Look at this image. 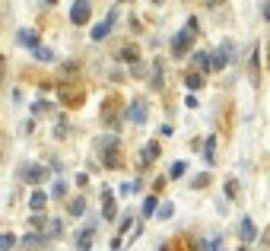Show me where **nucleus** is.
I'll return each mask as SVG.
<instances>
[{
  "label": "nucleus",
  "instance_id": "obj_20",
  "mask_svg": "<svg viewBox=\"0 0 270 251\" xmlns=\"http://www.w3.org/2000/svg\"><path fill=\"white\" fill-rule=\"evenodd\" d=\"M13 245H16V235H13V232L0 235V251H13Z\"/></svg>",
  "mask_w": 270,
  "mask_h": 251
},
{
  "label": "nucleus",
  "instance_id": "obj_6",
  "mask_svg": "<svg viewBox=\"0 0 270 251\" xmlns=\"http://www.w3.org/2000/svg\"><path fill=\"white\" fill-rule=\"evenodd\" d=\"M92 239H96V220H89L77 235V251H89L92 248Z\"/></svg>",
  "mask_w": 270,
  "mask_h": 251
},
{
  "label": "nucleus",
  "instance_id": "obj_33",
  "mask_svg": "<svg viewBox=\"0 0 270 251\" xmlns=\"http://www.w3.org/2000/svg\"><path fill=\"white\" fill-rule=\"evenodd\" d=\"M131 223H134V216H131V213L121 216V232H127V226H131Z\"/></svg>",
  "mask_w": 270,
  "mask_h": 251
},
{
  "label": "nucleus",
  "instance_id": "obj_29",
  "mask_svg": "<svg viewBox=\"0 0 270 251\" xmlns=\"http://www.w3.org/2000/svg\"><path fill=\"white\" fill-rule=\"evenodd\" d=\"M121 57H124V60H137V48H134V45H124Z\"/></svg>",
  "mask_w": 270,
  "mask_h": 251
},
{
  "label": "nucleus",
  "instance_id": "obj_23",
  "mask_svg": "<svg viewBox=\"0 0 270 251\" xmlns=\"http://www.w3.org/2000/svg\"><path fill=\"white\" fill-rule=\"evenodd\" d=\"M48 226H51V229H48V235H51V239H60V235H64V223H60V220H51Z\"/></svg>",
  "mask_w": 270,
  "mask_h": 251
},
{
  "label": "nucleus",
  "instance_id": "obj_5",
  "mask_svg": "<svg viewBox=\"0 0 270 251\" xmlns=\"http://www.w3.org/2000/svg\"><path fill=\"white\" fill-rule=\"evenodd\" d=\"M89 13H92V3H89V0H77V3L70 6L73 26H86V23H89Z\"/></svg>",
  "mask_w": 270,
  "mask_h": 251
},
{
  "label": "nucleus",
  "instance_id": "obj_24",
  "mask_svg": "<svg viewBox=\"0 0 270 251\" xmlns=\"http://www.w3.org/2000/svg\"><path fill=\"white\" fill-rule=\"evenodd\" d=\"M156 210H159V200H156V197H146V200H143V216H153Z\"/></svg>",
  "mask_w": 270,
  "mask_h": 251
},
{
  "label": "nucleus",
  "instance_id": "obj_18",
  "mask_svg": "<svg viewBox=\"0 0 270 251\" xmlns=\"http://www.w3.org/2000/svg\"><path fill=\"white\" fill-rule=\"evenodd\" d=\"M213 146H216V137H213V134H210V137L204 140V159L210 162V166H213V156H216V153H213Z\"/></svg>",
  "mask_w": 270,
  "mask_h": 251
},
{
  "label": "nucleus",
  "instance_id": "obj_7",
  "mask_svg": "<svg viewBox=\"0 0 270 251\" xmlns=\"http://www.w3.org/2000/svg\"><path fill=\"white\" fill-rule=\"evenodd\" d=\"M19 178L29 181V185H38V181L48 178V168H42V166H23V168H19Z\"/></svg>",
  "mask_w": 270,
  "mask_h": 251
},
{
  "label": "nucleus",
  "instance_id": "obj_12",
  "mask_svg": "<svg viewBox=\"0 0 270 251\" xmlns=\"http://www.w3.org/2000/svg\"><path fill=\"white\" fill-rule=\"evenodd\" d=\"M102 216L105 220H114V216H118V207H114L111 191H102Z\"/></svg>",
  "mask_w": 270,
  "mask_h": 251
},
{
  "label": "nucleus",
  "instance_id": "obj_11",
  "mask_svg": "<svg viewBox=\"0 0 270 251\" xmlns=\"http://www.w3.org/2000/svg\"><path fill=\"white\" fill-rule=\"evenodd\" d=\"M248 80H251L254 86L261 83V60H258V45H254V51H251V60H248Z\"/></svg>",
  "mask_w": 270,
  "mask_h": 251
},
{
  "label": "nucleus",
  "instance_id": "obj_4",
  "mask_svg": "<svg viewBox=\"0 0 270 251\" xmlns=\"http://www.w3.org/2000/svg\"><path fill=\"white\" fill-rule=\"evenodd\" d=\"M102 121L111 127V131H114V127H121L118 124V121H121V102L118 99H108L105 105H102Z\"/></svg>",
  "mask_w": 270,
  "mask_h": 251
},
{
  "label": "nucleus",
  "instance_id": "obj_10",
  "mask_svg": "<svg viewBox=\"0 0 270 251\" xmlns=\"http://www.w3.org/2000/svg\"><path fill=\"white\" fill-rule=\"evenodd\" d=\"M19 45L23 48H29V51H35V48H42V42H38V32H32V29H19Z\"/></svg>",
  "mask_w": 270,
  "mask_h": 251
},
{
  "label": "nucleus",
  "instance_id": "obj_9",
  "mask_svg": "<svg viewBox=\"0 0 270 251\" xmlns=\"http://www.w3.org/2000/svg\"><path fill=\"white\" fill-rule=\"evenodd\" d=\"M114 19H118V13H108V19L105 23H99V26H92V42H102V38L108 35V32H111V26H114Z\"/></svg>",
  "mask_w": 270,
  "mask_h": 251
},
{
  "label": "nucleus",
  "instance_id": "obj_25",
  "mask_svg": "<svg viewBox=\"0 0 270 251\" xmlns=\"http://www.w3.org/2000/svg\"><path fill=\"white\" fill-rule=\"evenodd\" d=\"M32 54H35L38 60H45V64H48V60H54V51H51V48H45V45H42V48H35Z\"/></svg>",
  "mask_w": 270,
  "mask_h": 251
},
{
  "label": "nucleus",
  "instance_id": "obj_27",
  "mask_svg": "<svg viewBox=\"0 0 270 251\" xmlns=\"http://www.w3.org/2000/svg\"><path fill=\"white\" fill-rule=\"evenodd\" d=\"M137 188H140V181H124V185H121V194L127 197V194H134Z\"/></svg>",
  "mask_w": 270,
  "mask_h": 251
},
{
  "label": "nucleus",
  "instance_id": "obj_13",
  "mask_svg": "<svg viewBox=\"0 0 270 251\" xmlns=\"http://www.w3.org/2000/svg\"><path fill=\"white\" fill-rule=\"evenodd\" d=\"M191 60H194V67H200V70H213V57H210V54H207V51H194L191 54Z\"/></svg>",
  "mask_w": 270,
  "mask_h": 251
},
{
  "label": "nucleus",
  "instance_id": "obj_14",
  "mask_svg": "<svg viewBox=\"0 0 270 251\" xmlns=\"http://www.w3.org/2000/svg\"><path fill=\"white\" fill-rule=\"evenodd\" d=\"M159 153H162V146L156 143V140H153V143H146V146H143V156H140V159H143V166H146V162H156Z\"/></svg>",
  "mask_w": 270,
  "mask_h": 251
},
{
  "label": "nucleus",
  "instance_id": "obj_28",
  "mask_svg": "<svg viewBox=\"0 0 270 251\" xmlns=\"http://www.w3.org/2000/svg\"><path fill=\"white\" fill-rule=\"evenodd\" d=\"M226 194H229V197L239 194V181H235V178H226Z\"/></svg>",
  "mask_w": 270,
  "mask_h": 251
},
{
  "label": "nucleus",
  "instance_id": "obj_34",
  "mask_svg": "<svg viewBox=\"0 0 270 251\" xmlns=\"http://www.w3.org/2000/svg\"><path fill=\"white\" fill-rule=\"evenodd\" d=\"M185 105H188V108H197L200 102H197V96H185Z\"/></svg>",
  "mask_w": 270,
  "mask_h": 251
},
{
  "label": "nucleus",
  "instance_id": "obj_17",
  "mask_svg": "<svg viewBox=\"0 0 270 251\" xmlns=\"http://www.w3.org/2000/svg\"><path fill=\"white\" fill-rule=\"evenodd\" d=\"M51 197H54V200L67 197V181H64V178H57V181H54V185H51Z\"/></svg>",
  "mask_w": 270,
  "mask_h": 251
},
{
  "label": "nucleus",
  "instance_id": "obj_21",
  "mask_svg": "<svg viewBox=\"0 0 270 251\" xmlns=\"http://www.w3.org/2000/svg\"><path fill=\"white\" fill-rule=\"evenodd\" d=\"M185 172H188V162H175L168 168V178H185Z\"/></svg>",
  "mask_w": 270,
  "mask_h": 251
},
{
  "label": "nucleus",
  "instance_id": "obj_26",
  "mask_svg": "<svg viewBox=\"0 0 270 251\" xmlns=\"http://www.w3.org/2000/svg\"><path fill=\"white\" fill-rule=\"evenodd\" d=\"M222 67H226V51L219 48V51L213 54V70H222Z\"/></svg>",
  "mask_w": 270,
  "mask_h": 251
},
{
  "label": "nucleus",
  "instance_id": "obj_2",
  "mask_svg": "<svg viewBox=\"0 0 270 251\" xmlns=\"http://www.w3.org/2000/svg\"><path fill=\"white\" fill-rule=\"evenodd\" d=\"M124 121L131 124H146V102L143 99H131L124 105Z\"/></svg>",
  "mask_w": 270,
  "mask_h": 251
},
{
  "label": "nucleus",
  "instance_id": "obj_30",
  "mask_svg": "<svg viewBox=\"0 0 270 251\" xmlns=\"http://www.w3.org/2000/svg\"><path fill=\"white\" fill-rule=\"evenodd\" d=\"M207 185H210V175H207V172L200 175V178H194V181H191V188H207Z\"/></svg>",
  "mask_w": 270,
  "mask_h": 251
},
{
  "label": "nucleus",
  "instance_id": "obj_35",
  "mask_svg": "<svg viewBox=\"0 0 270 251\" xmlns=\"http://www.w3.org/2000/svg\"><path fill=\"white\" fill-rule=\"evenodd\" d=\"M264 245H267V248H270V232H267V235H264Z\"/></svg>",
  "mask_w": 270,
  "mask_h": 251
},
{
  "label": "nucleus",
  "instance_id": "obj_22",
  "mask_svg": "<svg viewBox=\"0 0 270 251\" xmlns=\"http://www.w3.org/2000/svg\"><path fill=\"white\" fill-rule=\"evenodd\" d=\"M70 213H73V216H83V213H86V200H83V197H73V200H70Z\"/></svg>",
  "mask_w": 270,
  "mask_h": 251
},
{
  "label": "nucleus",
  "instance_id": "obj_31",
  "mask_svg": "<svg viewBox=\"0 0 270 251\" xmlns=\"http://www.w3.org/2000/svg\"><path fill=\"white\" fill-rule=\"evenodd\" d=\"M29 226H32V229H45V220H42L38 213H32V216H29Z\"/></svg>",
  "mask_w": 270,
  "mask_h": 251
},
{
  "label": "nucleus",
  "instance_id": "obj_32",
  "mask_svg": "<svg viewBox=\"0 0 270 251\" xmlns=\"http://www.w3.org/2000/svg\"><path fill=\"white\" fill-rule=\"evenodd\" d=\"M172 203H162V207H159V220H168V216H172Z\"/></svg>",
  "mask_w": 270,
  "mask_h": 251
},
{
  "label": "nucleus",
  "instance_id": "obj_19",
  "mask_svg": "<svg viewBox=\"0 0 270 251\" xmlns=\"http://www.w3.org/2000/svg\"><path fill=\"white\" fill-rule=\"evenodd\" d=\"M185 86H188V89H200V86H204V77H200V73H188Z\"/></svg>",
  "mask_w": 270,
  "mask_h": 251
},
{
  "label": "nucleus",
  "instance_id": "obj_3",
  "mask_svg": "<svg viewBox=\"0 0 270 251\" xmlns=\"http://www.w3.org/2000/svg\"><path fill=\"white\" fill-rule=\"evenodd\" d=\"M194 35H197V32H191V29H181L178 35L172 38V54H175V57H185V54L191 51V45H194Z\"/></svg>",
  "mask_w": 270,
  "mask_h": 251
},
{
  "label": "nucleus",
  "instance_id": "obj_8",
  "mask_svg": "<svg viewBox=\"0 0 270 251\" xmlns=\"http://www.w3.org/2000/svg\"><path fill=\"white\" fill-rule=\"evenodd\" d=\"M239 239L245 242V245H251V242L258 239V226H254V220H251V216H245V220L239 223Z\"/></svg>",
  "mask_w": 270,
  "mask_h": 251
},
{
  "label": "nucleus",
  "instance_id": "obj_15",
  "mask_svg": "<svg viewBox=\"0 0 270 251\" xmlns=\"http://www.w3.org/2000/svg\"><path fill=\"white\" fill-rule=\"evenodd\" d=\"M45 203H48V194H45V191H32L29 194V210H35V213H38V210H45Z\"/></svg>",
  "mask_w": 270,
  "mask_h": 251
},
{
  "label": "nucleus",
  "instance_id": "obj_1",
  "mask_svg": "<svg viewBox=\"0 0 270 251\" xmlns=\"http://www.w3.org/2000/svg\"><path fill=\"white\" fill-rule=\"evenodd\" d=\"M96 146H99V156H102V162L108 168L118 166V137H102V140H96Z\"/></svg>",
  "mask_w": 270,
  "mask_h": 251
},
{
  "label": "nucleus",
  "instance_id": "obj_36",
  "mask_svg": "<svg viewBox=\"0 0 270 251\" xmlns=\"http://www.w3.org/2000/svg\"><path fill=\"white\" fill-rule=\"evenodd\" d=\"M153 3H162V0H153Z\"/></svg>",
  "mask_w": 270,
  "mask_h": 251
},
{
  "label": "nucleus",
  "instance_id": "obj_16",
  "mask_svg": "<svg viewBox=\"0 0 270 251\" xmlns=\"http://www.w3.org/2000/svg\"><path fill=\"white\" fill-rule=\"evenodd\" d=\"M23 245L26 248H45V245H48V239H45V235H26Z\"/></svg>",
  "mask_w": 270,
  "mask_h": 251
}]
</instances>
